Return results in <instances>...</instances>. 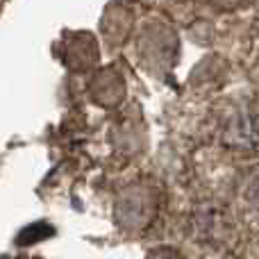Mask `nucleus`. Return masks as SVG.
I'll use <instances>...</instances> for the list:
<instances>
[{
	"label": "nucleus",
	"mask_w": 259,
	"mask_h": 259,
	"mask_svg": "<svg viewBox=\"0 0 259 259\" xmlns=\"http://www.w3.org/2000/svg\"><path fill=\"white\" fill-rule=\"evenodd\" d=\"M191 230L207 246H221L232 237V219L221 207H200L191 216Z\"/></svg>",
	"instance_id": "1"
},
{
	"label": "nucleus",
	"mask_w": 259,
	"mask_h": 259,
	"mask_svg": "<svg viewBox=\"0 0 259 259\" xmlns=\"http://www.w3.org/2000/svg\"><path fill=\"white\" fill-rule=\"evenodd\" d=\"M150 259H180L178 255H175L170 248H159V250L155 252V255H150Z\"/></svg>",
	"instance_id": "2"
}]
</instances>
